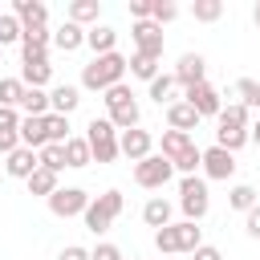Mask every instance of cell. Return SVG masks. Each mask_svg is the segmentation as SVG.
<instances>
[{"label":"cell","mask_w":260,"mask_h":260,"mask_svg":"<svg viewBox=\"0 0 260 260\" xmlns=\"http://www.w3.org/2000/svg\"><path fill=\"white\" fill-rule=\"evenodd\" d=\"M126 69H130V61H126L122 53H106V57H93V61L81 69V89H89V93H106V89L122 85Z\"/></svg>","instance_id":"cell-1"},{"label":"cell","mask_w":260,"mask_h":260,"mask_svg":"<svg viewBox=\"0 0 260 260\" xmlns=\"http://www.w3.org/2000/svg\"><path fill=\"white\" fill-rule=\"evenodd\" d=\"M122 207H126V199H122V191H102L98 199H89V207H85V228L93 232V236H102V232H110V223L122 215Z\"/></svg>","instance_id":"cell-2"},{"label":"cell","mask_w":260,"mask_h":260,"mask_svg":"<svg viewBox=\"0 0 260 260\" xmlns=\"http://www.w3.org/2000/svg\"><path fill=\"white\" fill-rule=\"evenodd\" d=\"M85 142H89V150H93V162H114V158L122 154V150H118V130H114L110 118H89Z\"/></svg>","instance_id":"cell-3"},{"label":"cell","mask_w":260,"mask_h":260,"mask_svg":"<svg viewBox=\"0 0 260 260\" xmlns=\"http://www.w3.org/2000/svg\"><path fill=\"white\" fill-rule=\"evenodd\" d=\"M179 207H183V215H187L191 223H199V219L207 215V207H211L207 179H199V175H187V179L179 183Z\"/></svg>","instance_id":"cell-4"},{"label":"cell","mask_w":260,"mask_h":260,"mask_svg":"<svg viewBox=\"0 0 260 260\" xmlns=\"http://www.w3.org/2000/svg\"><path fill=\"white\" fill-rule=\"evenodd\" d=\"M171 175H175V167H171V158H162V154H146L142 162H134V183L146 187V191H162V187L171 183Z\"/></svg>","instance_id":"cell-5"},{"label":"cell","mask_w":260,"mask_h":260,"mask_svg":"<svg viewBox=\"0 0 260 260\" xmlns=\"http://www.w3.org/2000/svg\"><path fill=\"white\" fill-rule=\"evenodd\" d=\"M85 207H89V195H85L81 187H57V191L49 195V211H53L57 219L85 215Z\"/></svg>","instance_id":"cell-6"},{"label":"cell","mask_w":260,"mask_h":260,"mask_svg":"<svg viewBox=\"0 0 260 260\" xmlns=\"http://www.w3.org/2000/svg\"><path fill=\"white\" fill-rule=\"evenodd\" d=\"M130 41H134V53H146V57H158L162 61V24L134 20L130 24Z\"/></svg>","instance_id":"cell-7"},{"label":"cell","mask_w":260,"mask_h":260,"mask_svg":"<svg viewBox=\"0 0 260 260\" xmlns=\"http://www.w3.org/2000/svg\"><path fill=\"white\" fill-rule=\"evenodd\" d=\"M183 102H191L199 118H219V110H223V98H219V89H215L211 81H203V85H191V89H183Z\"/></svg>","instance_id":"cell-8"},{"label":"cell","mask_w":260,"mask_h":260,"mask_svg":"<svg viewBox=\"0 0 260 260\" xmlns=\"http://www.w3.org/2000/svg\"><path fill=\"white\" fill-rule=\"evenodd\" d=\"M175 81H179L183 89L203 85V81H207V61H203V53H183L179 65H175Z\"/></svg>","instance_id":"cell-9"},{"label":"cell","mask_w":260,"mask_h":260,"mask_svg":"<svg viewBox=\"0 0 260 260\" xmlns=\"http://www.w3.org/2000/svg\"><path fill=\"white\" fill-rule=\"evenodd\" d=\"M118 150L130 158V162H142L150 150H154V138H150V130H126V134H118Z\"/></svg>","instance_id":"cell-10"},{"label":"cell","mask_w":260,"mask_h":260,"mask_svg":"<svg viewBox=\"0 0 260 260\" xmlns=\"http://www.w3.org/2000/svg\"><path fill=\"white\" fill-rule=\"evenodd\" d=\"M4 171H8L12 179H24V183H28V179L41 171V154H37V150H28V146H16V150L4 158Z\"/></svg>","instance_id":"cell-11"},{"label":"cell","mask_w":260,"mask_h":260,"mask_svg":"<svg viewBox=\"0 0 260 260\" xmlns=\"http://www.w3.org/2000/svg\"><path fill=\"white\" fill-rule=\"evenodd\" d=\"M12 16L20 20V28H49L45 0H12Z\"/></svg>","instance_id":"cell-12"},{"label":"cell","mask_w":260,"mask_h":260,"mask_svg":"<svg viewBox=\"0 0 260 260\" xmlns=\"http://www.w3.org/2000/svg\"><path fill=\"white\" fill-rule=\"evenodd\" d=\"M203 175L207 179H232L236 175V154H228L223 146H211V150H203Z\"/></svg>","instance_id":"cell-13"},{"label":"cell","mask_w":260,"mask_h":260,"mask_svg":"<svg viewBox=\"0 0 260 260\" xmlns=\"http://www.w3.org/2000/svg\"><path fill=\"white\" fill-rule=\"evenodd\" d=\"M77 106H81V89H77V85H57V89H49V114L69 118Z\"/></svg>","instance_id":"cell-14"},{"label":"cell","mask_w":260,"mask_h":260,"mask_svg":"<svg viewBox=\"0 0 260 260\" xmlns=\"http://www.w3.org/2000/svg\"><path fill=\"white\" fill-rule=\"evenodd\" d=\"M167 122H171V130H183V134H191V130H195L203 118L195 114V106H191V102H183V98H179L175 106H167Z\"/></svg>","instance_id":"cell-15"},{"label":"cell","mask_w":260,"mask_h":260,"mask_svg":"<svg viewBox=\"0 0 260 260\" xmlns=\"http://www.w3.org/2000/svg\"><path fill=\"white\" fill-rule=\"evenodd\" d=\"M53 45H57L61 53H77V49L85 45V28H81V24H73V20H65V24H57V28H53Z\"/></svg>","instance_id":"cell-16"},{"label":"cell","mask_w":260,"mask_h":260,"mask_svg":"<svg viewBox=\"0 0 260 260\" xmlns=\"http://www.w3.org/2000/svg\"><path fill=\"white\" fill-rule=\"evenodd\" d=\"M85 45L93 49V57L118 53V49H114V45H118V32H114L110 24H93V28H85Z\"/></svg>","instance_id":"cell-17"},{"label":"cell","mask_w":260,"mask_h":260,"mask_svg":"<svg viewBox=\"0 0 260 260\" xmlns=\"http://www.w3.org/2000/svg\"><path fill=\"white\" fill-rule=\"evenodd\" d=\"M110 122H114V130H118V134H126V130H138V122H142V110H138V102L130 98V102L114 106V110H110Z\"/></svg>","instance_id":"cell-18"},{"label":"cell","mask_w":260,"mask_h":260,"mask_svg":"<svg viewBox=\"0 0 260 260\" xmlns=\"http://www.w3.org/2000/svg\"><path fill=\"white\" fill-rule=\"evenodd\" d=\"M20 146H28V150H41V146H49L45 118H20Z\"/></svg>","instance_id":"cell-19"},{"label":"cell","mask_w":260,"mask_h":260,"mask_svg":"<svg viewBox=\"0 0 260 260\" xmlns=\"http://www.w3.org/2000/svg\"><path fill=\"white\" fill-rule=\"evenodd\" d=\"M191 146H195L191 134H183V130H162V158H171V167H175Z\"/></svg>","instance_id":"cell-20"},{"label":"cell","mask_w":260,"mask_h":260,"mask_svg":"<svg viewBox=\"0 0 260 260\" xmlns=\"http://www.w3.org/2000/svg\"><path fill=\"white\" fill-rule=\"evenodd\" d=\"M20 81H24L28 89H45V85L53 81V65H49V61H32V65L20 61Z\"/></svg>","instance_id":"cell-21"},{"label":"cell","mask_w":260,"mask_h":260,"mask_svg":"<svg viewBox=\"0 0 260 260\" xmlns=\"http://www.w3.org/2000/svg\"><path fill=\"white\" fill-rule=\"evenodd\" d=\"M98 16H102V0H73L65 20H73V24L85 28V24H98Z\"/></svg>","instance_id":"cell-22"},{"label":"cell","mask_w":260,"mask_h":260,"mask_svg":"<svg viewBox=\"0 0 260 260\" xmlns=\"http://www.w3.org/2000/svg\"><path fill=\"white\" fill-rule=\"evenodd\" d=\"M175 93H179V81H175V73H158V77L150 81V98H154L158 106H175V102H179Z\"/></svg>","instance_id":"cell-23"},{"label":"cell","mask_w":260,"mask_h":260,"mask_svg":"<svg viewBox=\"0 0 260 260\" xmlns=\"http://www.w3.org/2000/svg\"><path fill=\"white\" fill-rule=\"evenodd\" d=\"M142 219L158 232V228H171V203L162 199V195H154V199H146V207H142Z\"/></svg>","instance_id":"cell-24"},{"label":"cell","mask_w":260,"mask_h":260,"mask_svg":"<svg viewBox=\"0 0 260 260\" xmlns=\"http://www.w3.org/2000/svg\"><path fill=\"white\" fill-rule=\"evenodd\" d=\"M89 162H93V150H89V142H85V138H69V142H65V167L81 171V167H89Z\"/></svg>","instance_id":"cell-25"},{"label":"cell","mask_w":260,"mask_h":260,"mask_svg":"<svg viewBox=\"0 0 260 260\" xmlns=\"http://www.w3.org/2000/svg\"><path fill=\"white\" fill-rule=\"evenodd\" d=\"M248 138H252V126H248V130H236V126H219V130H215V146H223L228 154H236Z\"/></svg>","instance_id":"cell-26"},{"label":"cell","mask_w":260,"mask_h":260,"mask_svg":"<svg viewBox=\"0 0 260 260\" xmlns=\"http://www.w3.org/2000/svg\"><path fill=\"white\" fill-rule=\"evenodd\" d=\"M20 110H24V118H45L49 114V93L45 89H24Z\"/></svg>","instance_id":"cell-27"},{"label":"cell","mask_w":260,"mask_h":260,"mask_svg":"<svg viewBox=\"0 0 260 260\" xmlns=\"http://www.w3.org/2000/svg\"><path fill=\"white\" fill-rule=\"evenodd\" d=\"M248 118H252V110H248L244 102H228V106L219 110V126H236V130H248Z\"/></svg>","instance_id":"cell-28"},{"label":"cell","mask_w":260,"mask_h":260,"mask_svg":"<svg viewBox=\"0 0 260 260\" xmlns=\"http://www.w3.org/2000/svg\"><path fill=\"white\" fill-rule=\"evenodd\" d=\"M175 236H179V252H195V248L203 244V228H199V223H191V219L175 223Z\"/></svg>","instance_id":"cell-29"},{"label":"cell","mask_w":260,"mask_h":260,"mask_svg":"<svg viewBox=\"0 0 260 260\" xmlns=\"http://www.w3.org/2000/svg\"><path fill=\"white\" fill-rule=\"evenodd\" d=\"M24 81L20 77H0V106H8V110H16L20 106V98H24Z\"/></svg>","instance_id":"cell-30"},{"label":"cell","mask_w":260,"mask_h":260,"mask_svg":"<svg viewBox=\"0 0 260 260\" xmlns=\"http://www.w3.org/2000/svg\"><path fill=\"white\" fill-rule=\"evenodd\" d=\"M191 16H195L199 24H215V20L223 16V0H195V4H191Z\"/></svg>","instance_id":"cell-31"},{"label":"cell","mask_w":260,"mask_h":260,"mask_svg":"<svg viewBox=\"0 0 260 260\" xmlns=\"http://www.w3.org/2000/svg\"><path fill=\"white\" fill-rule=\"evenodd\" d=\"M45 134H49V142H57V146H65L73 134H69V118H61V114H45Z\"/></svg>","instance_id":"cell-32"},{"label":"cell","mask_w":260,"mask_h":260,"mask_svg":"<svg viewBox=\"0 0 260 260\" xmlns=\"http://www.w3.org/2000/svg\"><path fill=\"white\" fill-rule=\"evenodd\" d=\"M228 203H232L236 211H244V215H248V211L256 207V187H248V183H236V187L228 191Z\"/></svg>","instance_id":"cell-33"},{"label":"cell","mask_w":260,"mask_h":260,"mask_svg":"<svg viewBox=\"0 0 260 260\" xmlns=\"http://www.w3.org/2000/svg\"><path fill=\"white\" fill-rule=\"evenodd\" d=\"M130 73H134V77H142V81H154V77H158V57L134 53V57H130Z\"/></svg>","instance_id":"cell-34"},{"label":"cell","mask_w":260,"mask_h":260,"mask_svg":"<svg viewBox=\"0 0 260 260\" xmlns=\"http://www.w3.org/2000/svg\"><path fill=\"white\" fill-rule=\"evenodd\" d=\"M37 154H41V167H45V171H53V175H61V171H65V146L49 142V146H41Z\"/></svg>","instance_id":"cell-35"},{"label":"cell","mask_w":260,"mask_h":260,"mask_svg":"<svg viewBox=\"0 0 260 260\" xmlns=\"http://www.w3.org/2000/svg\"><path fill=\"white\" fill-rule=\"evenodd\" d=\"M53 191H57V175L41 167V171H37V175L28 179V195H45V199H49Z\"/></svg>","instance_id":"cell-36"},{"label":"cell","mask_w":260,"mask_h":260,"mask_svg":"<svg viewBox=\"0 0 260 260\" xmlns=\"http://www.w3.org/2000/svg\"><path fill=\"white\" fill-rule=\"evenodd\" d=\"M20 37H24L20 20H16L12 12H0V49H4V45H12V41H20Z\"/></svg>","instance_id":"cell-37"},{"label":"cell","mask_w":260,"mask_h":260,"mask_svg":"<svg viewBox=\"0 0 260 260\" xmlns=\"http://www.w3.org/2000/svg\"><path fill=\"white\" fill-rule=\"evenodd\" d=\"M179 16V4H171V0H150V20L154 24H171Z\"/></svg>","instance_id":"cell-38"},{"label":"cell","mask_w":260,"mask_h":260,"mask_svg":"<svg viewBox=\"0 0 260 260\" xmlns=\"http://www.w3.org/2000/svg\"><path fill=\"white\" fill-rule=\"evenodd\" d=\"M256 93H260V81H252V77H240V81H236V98H240L248 110H256Z\"/></svg>","instance_id":"cell-39"},{"label":"cell","mask_w":260,"mask_h":260,"mask_svg":"<svg viewBox=\"0 0 260 260\" xmlns=\"http://www.w3.org/2000/svg\"><path fill=\"white\" fill-rule=\"evenodd\" d=\"M199 167H203V150H199V146H191V150H187V154H183V158L175 162V171H179L183 179H187V175H195Z\"/></svg>","instance_id":"cell-40"},{"label":"cell","mask_w":260,"mask_h":260,"mask_svg":"<svg viewBox=\"0 0 260 260\" xmlns=\"http://www.w3.org/2000/svg\"><path fill=\"white\" fill-rule=\"evenodd\" d=\"M154 248H158L162 256L179 252V236H175V223H171V228H158V232H154Z\"/></svg>","instance_id":"cell-41"},{"label":"cell","mask_w":260,"mask_h":260,"mask_svg":"<svg viewBox=\"0 0 260 260\" xmlns=\"http://www.w3.org/2000/svg\"><path fill=\"white\" fill-rule=\"evenodd\" d=\"M130 98H134V93H130L126 85H114V89H106L102 102H106V110H114V106H122V102H130Z\"/></svg>","instance_id":"cell-42"},{"label":"cell","mask_w":260,"mask_h":260,"mask_svg":"<svg viewBox=\"0 0 260 260\" xmlns=\"http://www.w3.org/2000/svg\"><path fill=\"white\" fill-rule=\"evenodd\" d=\"M12 130H20V114L8 110V106H0V134H12Z\"/></svg>","instance_id":"cell-43"},{"label":"cell","mask_w":260,"mask_h":260,"mask_svg":"<svg viewBox=\"0 0 260 260\" xmlns=\"http://www.w3.org/2000/svg\"><path fill=\"white\" fill-rule=\"evenodd\" d=\"M89 260H126V256H122L118 244H98V248L89 252Z\"/></svg>","instance_id":"cell-44"},{"label":"cell","mask_w":260,"mask_h":260,"mask_svg":"<svg viewBox=\"0 0 260 260\" xmlns=\"http://www.w3.org/2000/svg\"><path fill=\"white\" fill-rule=\"evenodd\" d=\"M244 232H248L252 240H260V203H256V207L244 215Z\"/></svg>","instance_id":"cell-45"},{"label":"cell","mask_w":260,"mask_h":260,"mask_svg":"<svg viewBox=\"0 0 260 260\" xmlns=\"http://www.w3.org/2000/svg\"><path fill=\"white\" fill-rule=\"evenodd\" d=\"M191 256H195V260H223V252H219L215 244H199V248H195Z\"/></svg>","instance_id":"cell-46"},{"label":"cell","mask_w":260,"mask_h":260,"mask_svg":"<svg viewBox=\"0 0 260 260\" xmlns=\"http://www.w3.org/2000/svg\"><path fill=\"white\" fill-rule=\"evenodd\" d=\"M130 16L134 20H150V0H130Z\"/></svg>","instance_id":"cell-47"},{"label":"cell","mask_w":260,"mask_h":260,"mask_svg":"<svg viewBox=\"0 0 260 260\" xmlns=\"http://www.w3.org/2000/svg\"><path fill=\"white\" fill-rule=\"evenodd\" d=\"M57 260H89V252L81 248V244H69V248H61V256Z\"/></svg>","instance_id":"cell-48"},{"label":"cell","mask_w":260,"mask_h":260,"mask_svg":"<svg viewBox=\"0 0 260 260\" xmlns=\"http://www.w3.org/2000/svg\"><path fill=\"white\" fill-rule=\"evenodd\" d=\"M252 142H256V146H260V118H256V122H252Z\"/></svg>","instance_id":"cell-49"},{"label":"cell","mask_w":260,"mask_h":260,"mask_svg":"<svg viewBox=\"0 0 260 260\" xmlns=\"http://www.w3.org/2000/svg\"><path fill=\"white\" fill-rule=\"evenodd\" d=\"M252 20H256V28H260V0H256V8H252Z\"/></svg>","instance_id":"cell-50"},{"label":"cell","mask_w":260,"mask_h":260,"mask_svg":"<svg viewBox=\"0 0 260 260\" xmlns=\"http://www.w3.org/2000/svg\"><path fill=\"white\" fill-rule=\"evenodd\" d=\"M256 110H260V93H256Z\"/></svg>","instance_id":"cell-51"},{"label":"cell","mask_w":260,"mask_h":260,"mask_svg":"<svg viewBox=\"0 0 260 260\" xmlns=\"http://www.w3.org/2000/svg\"><path fill=\"white\" fill-rule=\"evenodd\" d=\"M0 65H4V49H0Z\"/></svg>","instance_id":"cell-52"}]
</instances>
